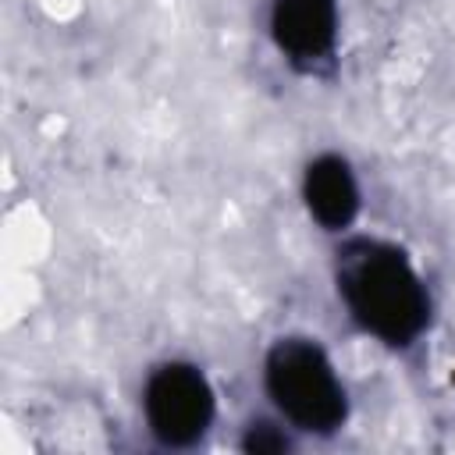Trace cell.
Instances as JSON below:
<instances>
[{
	"label": "cell",
	"instance_id": "obj_5",
	"mask_svg": "<svg viewBox=\"0 0 455 455\" xmlns=\"http://www.w3.org/2000/svg\"><path fill=\"white\" fill-rule=\"evenodd\" d=\"M302 203L309 217L331 231V235H348V228L359 217V178L352 164L341 153H320L306 164L302 171Z\"/></svg>",
	"mask_w": 455,
	"mask_h": 455
},
{
	"label": "cell",
	"instance_id": "obj_2",
	"mask_svg": "<svg viewBox=\"0 0 455 455\" xmlns=\"http://www.w3.org/2000/svg\"><path fill=\"white\" fill-rule=\"evenodd\" d=\"M263 391L299 434L327 437L348 419V391L327 348L309 334H284L263 355Z\"/></svg>",
	"mask_w": 455,
	"mask_h": 455
},
{
	"label": "cell",
	"instance_id": "obj_6",
	"mask_svg": "<svg viewBox=\"0 0 455 455\" xmlns=\"http://www.w3.org/2000/svg\"><path fill=\"white\" fill-rule=\"evenodd\" d=\"M242 448L252 455H274V451H288L291 448V427L277 416V419H249L242 430Z\"/></svg>",
	"mask_w": 455,
	"mask_h": 455
},
{
	"label": "cell",
	"instance_id": "obj_1",
	"mask_svg": "<svg viewBox=\"0 0 455 455\" xmlns=\"http://www.w3.org/2000/svg\"><path fill=\"white\" fill-rule=\"evenodd\" d=\"M334 288L348 316L387 348H409L430 323V291L395 242L345 235L334 249Z\"/></svg>",
	"mask_w": 455,
	"mask_h": 455
},
{
	"label": "cell",
	"instance_id": "obj_4",
	"mask_svg": "<svg viewBox=\"0 0 455 455\" xmlns=\"http://www.w3.org/2000/svg\"><path fill=\"white\" fill-rule=\"evenodd\" d=\"M267 32L291 68L316 71L338 46V0H270Z\"/></svg>",
	"mask_w": 455,
	"mask_h": 455
},
{
	"label": "cell",
	"instance_id": "obj_3",
	"mask_svg": "<svg viewBox=\"0 0 455 455\" xmlns=\"http://www.w3.org/2000/svg\"><path fill=\"white\" fill-rule=\"evenodd\" d=\"M217 416L210 377L185 359H167L142 384V419L164 448H192L206 437Z\"/></svg>",
	"mask_w": 455,
	"mask_h": 455
}]
</instances>
